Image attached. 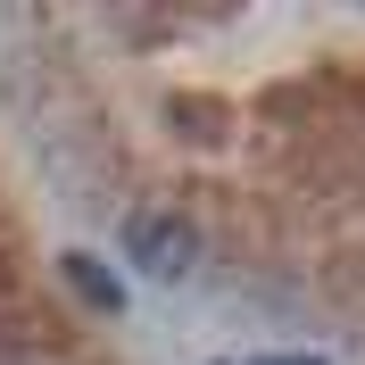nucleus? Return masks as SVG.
<instances>
[{
  "label": "nucleus",
  "mask_w": 365,
  "mask_h": 365,
  "mask_svg": "<svg viewBox=\"0 0 365 365\" xmlns=\"http://www.w3.org/2000/svg\"><path fill=\"white\" fill-rule=\"evenodd\" d=\"M125 250L141 257V274L182 282V274L200 266V232L182 225V216H133V225H125Z\"/></svg>",
  "instance_id": "nucleus-1"
},
{
  "label": "nucleus",
  "mask_w": 365,
  "mask_h": 365,
  "mask_svg": "<svg viewBox=\"0 0 365 365\" xmlns=\"http://www.w3.org/2000/svg\"><path fill=\"white\" fill-rule=\"evenodd\" d=\"M274 365H324V357H274Z\"/></svg>",
  "instance_id": "nucleus-3"
},
{
  "label": "nucleus",
  "mask_w": 365,
  "mask_h": 365,
  "mask_svg": "<svg viewBox=\"0 0 365 365\" xmlns=\"http://www.w3.org/2000/svg\"><path fill=\"white\" fill-rule=\"evenodd\" d=\"M0 365H17V357H0Z\"/></svg>",
  "instance_id": "nucleus-4"
},
{
  "label": "nucleus",
  "mask_w": 365,
  "mask_h": 365,
  "mask_svg": "<svg viewBox=\"0 0 365 365\" xmlns=\"http://www.w3.org/2000/svg\"><path fill=\"white\" fill-rule=\"evenodd\" d=\"M67 282H75V291L91 299V307H125V291H116V282H108V274H100V266H91L83 250H67Z\"/></svg>",
  "instance_id": "nucleus-2"
}]
</instances>
